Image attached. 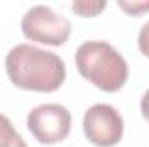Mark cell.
Instances as JSON below:
<instances>
[{
  "instance_id": "1",
  "label": "cell",
  "mask_w": 149,
  "mask_h": 147,
  "mask_svg": "<svg viewBox=\"0 0 149 147\" xmlns=\"http://www.w3.org/2000/svg\"><path fill=\"white\" fill-rule=\"evenodd\" d=\"M5 71L14 87L33 92H56L66 80L64 61L49 50L19 43L5 55Z\"/></svg>"
},
{
  "instance_id": "2",
  "label": "cell",
  "mask_w": 149,
  "mask_h": 147,
  "mask_svg": "<svg viewBox=\"0 0 149 147\" xmlns=\"http://www.w3.org/2000/svg\"><path fill=\"white\" fill-rule=\"evenodd\" d=\"M74 62L80 74L102 92H118L127 83V61L108 42H83L76 49Z\"/></svg>"
},
{
  "instance_id": "3",
  "label": "cell",
  "mask_w": 149,
  "mask_h": 147,
  "mask_svg": "<svg viewBox=\"0 0 149 147\" xmlns=\"http://www.w3.org/2000/svg\"><path fill=\"white\" fill-rule=\"evenodd\" d=\"M21 31L28 40L59 47L71 35V23L49 5H33L21 19Z\"/></svg>"
},
{
  "instance_id": "4",
  "label": "cell",
  "mask_w": 149,
  "mask_h": 147,
  "mask_svg": "<svg viewBox=\"0 0 149 147\" xmlns=\"http://www.w3.org/2000/svg\"><path fill=\"white\" fill-rule=\"evenodd\" d=\"M26 125L40 144H59L71 132V112L61 104H42L28 112Z\"/></svg>"
},
{
  "instance_id": "5",
  "label": "cell",
  "mask_w": 149,
  "mask_h": 147,
  "mask_svg": "<svg viewBox=\"0 0 149 147\" xmlns=\"http://www.w3.org/2000/svg\"><path fill=\"white\" fill-rule=\"evenodd\" d=\"M83 133L94 146L113 147L123 137V118L109 104H94L83 114Z\"/></svg>"
},
{
  "instance_id": "6",
  "label": "cell",
  "mask_w": 149,
  "mask_h": 147,
  "mask_svg": "<svg viewBox=\"0 0 149 147\" xmlns=\"http://www.w3.org/2000/svg\"><path fill=\"white\" fill-rule=\"evenodd\" d=\"M0 147H28L24 139L16 132L12 121L0 114Z\"/></svg>"
},
{
  "instance_id": "7",
  "label": "cell",
  "mask_w": 149,
  "mask_h": 147,
  "mask_svg": "<svg viewBox=\"0 0 149 147\" xmlns=\"http://www.w3.org/2000/svg\"><path fill=\"white\" fill-rule=\"evenodd\" d=\"M106 0H76L71 3V9L81 17H94L106 9Z\"/></svg>"
},
{
  "instance_id": "8",
  "label": "cell",
  "mask_w": 149,
  "mask_h": 147,
  "mask_svg": "<svg viewBox=\"0 0 149 147\" xmlns=\"http://www.w3.org/2000/svg\"><path fill=\"white\" fill-rule=\"evenodd\" d=\"M118 5H120L128 16H141V14H144V12L149 10V2H137V0L125 2V0H120Z\"/></svg>"
},
{
  "instance_id": "9",
  "label": "cell",
  "mask_w": 149,
  "mask_h": 147,
  "mask_svg": "<svg viewBox=\"0 0 149 147\" xmlns=\"http://www.w3.org/2000/svg\"><path fill=\"white\" fill-rule=\"evenodd\" d=\"M137 45H139V50H141L146 57H149V21L141 28V31H139Z\"/></svg>"
},
{
  "instance_id": "10",
  "label": "cell",
  "mask_w": 149,
  "mask_h": 147,
  "mask_svg": "<svg viewBox=\"0 0 149 147\" xmlns=\"http://www.w3.org/2000/svg\"><path fill=\"white\" fill-rule=\"evenodd\" d=\"M141 112H142V116L149 121V90H146V94L141 99Z\"/></svg>"
}]
</instances>
